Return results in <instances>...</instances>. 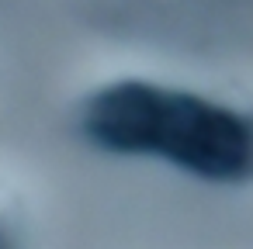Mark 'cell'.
<instances>
[{"label": "cell", "mask_w": 253, "mask_h": 249, "mask_svg": "<svg viewBox=\"0 0 253 249\" xmlns=\"http://www.w3.org/2000/svg\"><path fill=\"white\" fill-rule=\"evenodd\" d=\"M80 132L104 152L160 156L201 180L253 173V121L198 94L122 80L97 90L80 111Z\"/></svg>", "instance_id": "obj_1"}, {"label": "cell", "mask_w": 253, "mask_h": 249, "mask_svg": "<svg viewBox=\"0 0 253 249\" xmlns=\"http://www.w3.org/2000/svg\"><path fill=\"white\" fill-rule=\"evenodd\" d=\"M0 249H18V246H14V239L7 235V228H0Z\"/></svg>", "instance_id": "obj_2"}]
</instances>
